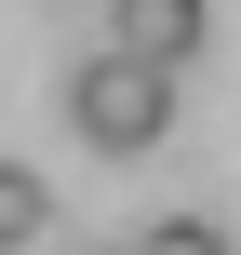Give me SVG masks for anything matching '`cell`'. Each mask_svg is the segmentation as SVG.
Instances as JSON below:
<instances>
[{
	"mask_svg": "<svg viewBox=\"0 0 241 255\" xmlns=\"http://www.w3.org/2000/svg\"><path fill=\"white\" fill-rule=\"evenodd\" d=\"M40 229H54V188H40L27 161H0V255H27Z\"/></svg>",
	"mask_w": 241,
	"mask_h": 255,
	"instance_id": "cell-3",
	"label": "cell"
},
{
	"mask_svg": "<svg viewBox=\"0 0 241 255\" xmlns=\"http://www.w3.org/2000/svg\"><path fill=\"white\" fill-rule=\"evenodd\" d=\"M67 134H94L107 161L161 148V134H174V81L134 67V54H80V67H67Z\"/></svg>",
	"mask_w": 241,
	"mask_h": 255,
	"instance_id": "cell-1",
	"label": "cell"
},
{
	"mask_svg": "<svg viewBox=\"0 0 241 255\" xmlns=\"http://www.w3.org/2000/svg\"><path fill=\"white\" fill-rule=\"evenodd\" d=\"M201 27H215L201 0H107V54H134V67H161V81L201 54Z\"/></svg>",
	"mask_w": 241,
	"mask_h": 255,
	"instance_id": "cell-2",
	"label": "cell"
},
{
	"mask_svg": "<svg viewBox=\"0 0 241 255\" xmlns=\"http://www.w3.org/2000/svg\"><path fill=\"white\" fill-rule=\"evenodd\" d=\"M134 255H228V242H215V229H148Z\"/></svg>",
	"mask_w": 241,
	"mask_h": 255,
	"instance_id": "cell-4",
	"label": "cell"
}]
</instances>
